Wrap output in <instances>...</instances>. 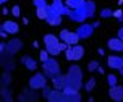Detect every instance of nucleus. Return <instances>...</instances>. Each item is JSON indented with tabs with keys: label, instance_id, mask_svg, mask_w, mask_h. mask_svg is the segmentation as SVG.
Here are the masks:
<instances>
[{
	"label": "nucleus",
	"instance_id": "obj_5",
	"mask_svg": "<svg viewBox=\"0 0 123 102\" xmlns=\"http://www.w3.org/2000/svg\"><path fill=\"white\" fill-rule=\"evenodd\" d=\"M60 41L67 42L68 45H74V44H78V41H81L80 36L76 34V31H68V29H62L60 32Z\"/></svg>",
	"mask_w": 123,
	"mask_h": 102
},
{
	"label": "nucleus",
	"instance_id": "obj_12",
	"mask_svg": "<svg viewBox=\"0 0 123 102\" xmlns=\"http://www.w3.org/2000/svg\"><path fill=\"white\" fill-rule=\"evenodd\" d=\"M65 92V101L67 102H81V94L78 89H73V88H65L63 89Z\"/></svg>",
	"mask_w": 123,
	"mask_h": 102
},
{
	"label": "nucleus",
	"instance_id": "obj_1",
	"mask_svg": "<svg viewBox=\"0 0 123 102\" xmlns=\"http://www.w3.org/2000/svg\"><path fill=\"white\" fill-rule=\"evenodd\" d=\"M65 88H73L80 91L83 88V71L78 65H71L67 73V86ZM63 88V89H65Z\"/></svg>",
	"mask_w": 123,
	"mask_h": 102
},
{
	"label": "nucleus",
	"instance_id": "obj_40",
	"mask_svg": "<svg viewBox=\"0 0 123 102\" xmlns=\"http://www.w3.org/2000/svg\"><path fill=\"white\" fill-rule=\"evenodd\" d=\"M97 54H99V55H100V57H102V55H104V54H105V52H104V49H99V50H97Z\"/></svg>",
	"mask_w": 123,
	"mask_h": 102
},
{
	"label": "nucleus",
	"instance_id": "obj_33",
	"mask_svg": "<svg viewBox=\"0 0 123 102\" xmlns=\"http://www.w3.org/2000/svg\"><path fill=\"white\" fill-rule=\"evenodd\" d=\"M19 15H21V8H19V5H15V6L12 8V16L18 18Z\"/></svg>",
	"mask_w": 123,
	"mask_h": 102
},
{
	"label": "nucleus",
	"instance_id": "obj_17",
	"mask_svg": "<svg viewBox=\"0 0 123 102\" xmlns=\"http://www.w3.org/2000/svg\"><path fill=\"white\" fill-rule=\"evenodd\" d=\"M0 29H5L8 34H18L19 26L16 21H3L2 26H0Z\"/></svg>",
	"mask_w": 123,
	"mask_h": 102
},
{
	"label": "nucleus",
	"instance_id": "obj_21",
	"mask_svg": "<svg viewBox=\"0 0 123 102\" xmlns=\"http://www.w3.org/2000/svg\"><path fill=\"white\" fill-rule=\"evenodd\" d=\"M45 21H47V24H49V26H60V24H62V15L52 12L49 16L45 18Z\"/></svg>",
	"mask_w": 123,
	"mask_h": 102
},
{
	"label": "nucleus",
	"instance_id": "obj_6",
	"mask_svg": "<svg viewBox=\"0 0 123 102\" xmlns=\"http://www.w3.org/2000/svg\"><path fill=\"white\" fill-rule=\"evenodd\" d=\"M21 49H23V41L19 37L10 39V41L6 42V54L5 55H15V54H18Z\"/></svg>",
	"mask_w": 123,
	"mask_h": 102
},
{
	"label": "nucleus",
	"instance_id": "obj_13",
	"mask_svg": "<svg viewBox=\"0 0 123 102\" xmlns=\"http://www.w3.org/2000/svg\"><path fill=\"white\" fill-rule=\"evenodd\" d=\"M109 97L115 102H122L123 101V86L120 84H115V86H110L109 89Z\"/></svg>",
	"mask_w": 123,
	"mask_h": 102
},
{
	"label": "nucleus",
	"instance_id": "obj_10",
	"mask_svg": "<svg viewBox=\"0 0 123 102\" xmlns=\"http://www.w3.org/2000/svg\"><path fill=\"white\" fill-rule=\"evenodd\" d=\"M107 66L112 68V70L120 71V70L123 68V57H118V55H109V57H107Z\"/></svg>",
	"mask_w": 123,
	"mask_h": 102
},
{
	"label": "nucleus",
	"instance_id": "obj_15",
	"mask_svg": "<svg viewBox=\"0 0 123 102\" xmlns=\"http://www.w3.org/2000/svg\"><path fill=\"white\" fill-rule=\"evenodd\" d=\"M47 101L49 102H67L65 101V92H63V89H57V88H54L52 92H50V96L47 97Z\"/></svg>",
	"mask_w": 123,
	"mask_h": 102
},
{
	"label": "nucleus",
	"instance_id": "obj_36",
	"mask_svg": "<svg viewBox=\"0 0 123 102\" xmlns=\"http://www.w3.org/2000/svg\"><path fill=\"white\" fill-rule=\"evenodd\" d=\"M0 50H2V55L6 54V42H2L0 44Z\"/></svg>",
	"mask_w": 123,
	"mask_h": 102
},
{
	"label": "nucleus",
	"instance_id": "obj_11",
	"mask_svg": "<svg viewBox=\"0 0 123 102\" xmlns=\"http://www.w3.org/2000/svg\"><path fill=\"white\" fill-rule=\"evenodd\" d=\"M18 101L19 102H32V101H37V92H36V89H32V88L23 89V92L18 96Z\"/></svg>",
	"mask_w": 123,
	"mask_h": 102
},
{
	"label": "nucleus",
	"instance_id": "obj_7",
	"mask_svg": "<svg viewBox=\"0 0 123 102\" xmlns=\"http://www.w3.org/2000/svg\"><path fill=\"white\" fill-rule=\"evenodd\" d=\"M94 26L89 23H81L78 28H76V34L80 36V39H89L92 36V32H94Z\"/></svg>",
	"mask_w": 123,
	"mask_h": 102
},
{
	"label": "nucleus",
	"instance_id": "obj_41",
	"mask_svg": "<svg viewBox=\"0 0 123 102\" xmlns=\"http://www.w3.org/2000/svg\"><path fill=\"white\" fill-rule=\"evenodd\" d=\"M32 47H34V49H37V47H39V42H37V41H34V42H32Z\"/></svg>",
	"mask_w": 123,
	"mask_h": 102
},
{
	"label": "nucleus",
	"instance_id": "obj_18",
	"mask_svg": "<svg viewBox=\"0 0 123 102\" xmlns=\"http://www.w3.org/2000/svg\"><path fill=\"white\" fill-rule=\"evenodd\" d=\"M19 62H21V63H23V65H25L26 68L29 70V71H36V68H37V62L34 60L32 57H29V55H23Z\"/></svg>",
	"mask_w": 123,
	"mask_h": 102
},
{
	"label": "nucleus",
	"instance_id": "obj_8",
	"mask_svg": "<svg viewBox=\"0 0 123 102\" xmlns=\"http://www.w3.org/2000/svg\"><path fill=\"white\" fill-rule=\"evenodd\" d=\"M68 18L74 21V23H84L87 19V13L84 10V6H80V8H76V10H71L70 15H68Z\"/></svg>",
	"mask_w": 123,
	"mask_h": 102
},
{
	"label": "nucleus",
	"instance_id": "obj_44",
	"mask_svg": "<svg viewBox=\"0 0 123 102\" xmlns=\"http://www.w3.org/2000/svg\"><path fill=\"white\" fill-rule=\"evenodd\" d=\"M122 57H123V55H122Z\"/></svg>",
	"mask_w": 123,
	"mask_h": 102
},
{
	"label": "nucleus",
	"instance_id": "obj_4",
	"mask_svg": "<svg viewBox=\"0 0 123 102\" xmlns=\"http://www.w3.org/2000/svg\"><path fill=\"white\" fill-rule=\"evenodd\" d=\"M47 76H45V73H36V75H32L29 78V88H32V89H44L45 86H47Z\"/></svg>",
	"mask_w": 123,
	"mask_h": 102
},
{
	"label": "nucleus",
	"instance_id": "obj_34",
	"mask_svg": "<svg viewBox=\"0 0 123 102\" xmlns=\"http://www.w3.org/2000/svg\"><path fill=\"white\" fill-rule=\"evenodd\" d=\"M52 89H54V88H49V86H45V88L42 89V97H44V99H47V97L50 96V92H52Z\"/></svg>",
	"mask_w": 123,
	"mask_h": 102
},
{
	"label": "nucleus",
	"instance_id": "obj_39",
	"mask_svg": "<svg viewBox=\"0 0 123 102\" xmlns=\"http://www.w3.org/2000/svg\"><path fill=\"white\" fill-rule=\"evenodd\" d=\"M92 26H94V28H99V26H100V21H94Z\"/></svg>",
	"mask_w": 123,
	"mask_h": 102
},
{
	"label": "nucleus",
	"instance_id": "obj_3",
	"mask_svg": "<svg viewBox=\"0 0 123 102\" xmlns=\"http://www.w3.org/2000/svg\"><path fill=\"white\" fill-rule=\"evenodd\" d=\"M65 57L70 62H78L84 57V47L80 44H74V45H68V49L65 50Z\"/></svg>",
	"mask_w": 123,
	"mask_h": 102
},
{
	"label": "nucleus",
	"instance_id": "obj_35",
	"mask_svg": "<svg viewBox=\"0 0 123 102\" xmlns=\"http://www.w3.org/2000/svg\"><path fill=\"white\" fill-rule=\"evenodd\" d=\"M32 3H34L36 8H39V6H45L47 5V0H32Z\"/></svg>",
	"mask_w": 123,
	"mask_h": 102
},
{
	"label": "nucleus",
	"instance_id": "obj_27",
	"mask_svg": "<svg viewBox=\"0 0 123 102\" xmlns=\"http://www.w3.org/2000/svg\"><path fill=\"white\" fill-rule=\"evenodd\" d=\"M0 83L2 86H8V84L12 83V71H5L2 75V79H0Z\"/></svg>",
	"mask_w": 123,
	"mask_h": 102
},
{
	"label": "nucleus",
	"instance_id": "obj_14",
	"mask_svg": "<svg viewBox=\"0 0 123 102\" xmlns=\"http://www.w3.org/2000/svg\"><path fill=\"white\" fill-rule=\"evenodd\" d=\"M107 47H109V50H112V52H123V41L118 36L112 37V39L107 41Z\"/></svg>",
	"mask_w": 123,
	"mask_h": 102
},
{
	"label": "nucleus",
	"instance_id": "obj_9",
	"mask_svg": "<svg viewBox=\"0 0 123 102\" xmlns=\"http://www.w3.org/2000/svg\"><path fill=\"white\" fill-rule=\"evenodd\" d=\"M52 12L54 13H58V15H70V12H71V8L70 6H67V3L65 2H62V0H54L52 2Z\"/></svg>",
	"mask_w": 123,
	"mask_h": 102
},
{
	"label": "nucleus",
	"instance_id": "obj_22",
	"mask_svg": "<svg viewBox=\"0 0 123 102\" xmlns=\"http://www.w3.org/2000/svg\"><path fill=\"white\" fill-rule=\"evenodd\" d=\"M83 6H84V10H86V13H87V18H94V16H96V3H94L92 0H86Z\"/></svg>",
	"mask_w": 123,
	"mask_h": 102
},
{
	"label": "nucleus",
	"instance_id": "obj_24",
	"mask_svg": "<svg viewBox=\"0 0 123 102\" xmlns=\"http://www.w3.org/2000/svg\"><path fill=\"white\" fill-rule=\"evenodd\" d=\"M0 97L3 102H12L13 101V96H12V91L8 89L6 86H2V91H0Z\"/></svg>",
	"mask_w": 123,
	"mask_h": 102
},
{
	"label": "nucleus",
	"instance_id": "obj_19",
	"mask_svg": "<svg viewBox=\"0 0 123 102\" xmlns=\"http://www.w3.org/2000/svg\"><path fill=\"white\" fill-rule=\"evenodd\" d=\"M52 84L57 89H63L67 86V75H57V76H54L52 78Z\"/></svg>",
	"mask_w": 123,
	"mask_h": 102
},
{
	"label": "nucleus",
	"instance_id": "obj_20",
	"mask_svg": "<svg viewBox=\"0 0 123 102\" xmlns=\"http://www.w3.org/2000/svg\"><path fill=\"white\" fill-rule=\"evenodd\" d=\"M52 13V5H45V6H39L36 8V16L39 19H45Z\"/></svg>",
	"mask_w": 123,
	"mask_h": 102
},
{
	"label": "nucleus",
	"instance_id": "obj_31",
	"mask_svg": "<svg viewBox=\"0 0 123 102\" xmlns=\"http://www.w3.org/2000/svg\"><path fill=\"white\" fill-rule=\"evenodd\" d=\"M113 18L117 19V21H120V23L123 21V10H122V8H117V10H113Z\"/></svg>",
	"mask_w": 123,
	"mask_h": 102
},
{
	"label": "nucleus",
	"instance_id": "obj_30",
	"mask_svg": "<svg viewBox=\"0 0 123 102\" xmlns=\"http://www.w3.org/2000/svg\"><path fill=\"white\" fill-rule=\"evenodd\" d=\"M99 70V62L97 60H91L87 65V71H97Z\"/></svg>",
	"mask_w": 123,
	"mask_h": 102
},
{
	"label": "nucleus",
	"instance_id": "obj_2",
	"mask_svg": "<svg viewBox=\"0 0 123 102\" xmlns=\"http://www.w3.org/2000/svg\"><path fill=\"white\" fill-rule=\"evenodd\" d=\"M42 70H44V73H45V76L49 79H52L54 76L60 75V63H58L54 57H50L49 60L42 62Z\"/></svg>",
	"mask_w": 123,
	"mask_h": 102
},
{
	"label": "nucleus",
	"instance_id": "obj_28",
	"mask_svg": "<svg viewBox=\"0 0 123 102\" xmlns=\"http://www.w3.org/2000/svg\"><path fill=\"white\" fill-rule=\"evenodd\" d=\"M100 18H113V10H110V8H102L100 10Z\"/></svg>",
	"mask_w": 123,
	"mask_h": 102
},
{
	"label": "nucleus",
	"instance_id": "obj_29",
	"mask_svg": "<svg viewBox=\"0 0 123 102\" xmlns=\"http://www.w3.org/2000/svg\"><path fill=\"white\" fill-rule=\"evenodd\" d=\"M107 83H109V86H115V84H118V76L117 75H109L107 76Z\"/></svg>",
	"mask_w": 123,
	"mask_h": 102
},
{
	"label": "nucleus",
	"instance_id": "obj_32",
	"mask_svg": "<svg viewBox=\"0 0 123 102\" xmlns=\"http://www.w3.org/2000/svg\"><path fill=\"white\" fill-rule=\"evenodd\" d=\"M52 55L49 54V50L47 49H44V50H41V54H39V58H41V62H45V60H49Z\"/></svg>",
	"mask_w": 123,
	"mask_h": 102
},
{
	"label": "nucleus",
	"instance_id": "obj_25",
	"mask_svg": "<svg viewBox=\"0 0 123 102\" xmlns=\"http://www.w3.org/2000/svg\"><path fill=\"white\" fill-rule=\"evenodd\" d=\"M84 2H86V0H65L67 6H70L71 10H76V8L83 6V5H84Z\"/></svg>",
	"mask_w": 123,
	"mask_h": 102
},
{
	"label": "nucleus",
	"instance_id": "obj_37",
	"mask_svg": "<svg viewBox=\"0 0 123 102\" xmlns=\"http://www.w3.org/2000/svg\"><path fill=\"white\" fill-rule=\"evenodd\" d=\"M6 36H8V32H6L5 29H0V37H2V39H6Z\"/></svg>",
	"mask_w": 123,
	"mask_h": 102
},
{
	"label": "nucleus",
	"instance_id": "obj_23",
	"mask_svg": "<svg viewBox=\"0 0 123 102\" xmlns=\"http://www.w3.org/2000/svg\"><path fill=\"white\" fill-rule=\"evenodd\" d=\"M6 57H8V55H2V66L5 68V71H13L16 63H15V60H13L12 57H10V60H8Z\"/></svg>",
	"mask_w": 123,
	"mask_h": 102
},
{
	"label": "nucleus",
	"instance_id": "obj_38",
	"mask_svg": "<svg viewBox=\"0 0 123 102\" xmlns=\"http://www.w3.org/2000/svg\"><path fill=\"white\" fill-rule=\"evenodd\" d=\"M118 37H120V39L123 41V26L120 28V29H118Z\"/></svg>",
	"mask_w": 123,
	"mask_h": 102
},
{
	"label": "nucleus",
	"instance_id": "obj_26",
	"mask_svg": "<svg viewBox=\"0 0 123 102\" xmlns=\"http://www.w3.org/2000/svg\"><path fill=\"white\" fill-rule=\"evenodd\" d=\"M96 84H97V79H96V78H89V79H87V83L84 84V91L92 92V91H94V88H96Z\"/></svg>",
	"mask_w": 123,
	"mask_h": 102
},
{
	"label": "nucleus",
	"instance_id": "obj_42",
	"mask_svg": "<svg viewBox=\"0 0 123 102\" xmlns=\"http://www.w3.org/2000/svg\"><path fill=\"white\" fill-rule=\"evenodd\" d=\"M8 13H10V12H8V8H3V10H2V15H8Z\"/></svg>",
	"mask_w": 123,
	"mask_h": 102
},
{
	"label": "nucleus",
	"instance_id": "obj_43",
	"mask_svg": "<svg viewBox=\"0 0 123 102\" xmlns=\"http://www.w3.org/2000/svg\"><path fill=\"white\" fill-rule=\"evenodd\" d=\"M6 2H8V0H0V3H3V5H5Z\"/></svg>",
	"mask_w": 123,
	"mask_h": 102
},
{
	"label": "nucleus",
	"instance_id": "obj_16",
	"mask_svg": "<svg viewBox=\"0 0 123 102\" xmlns=\"http://www.w3.org/2000/svg\"><path fill=\"white\" fill-rule=\"evenodd\" d=\"M58 44H60V36H55V34H45L44 36V45H45V49L57 47Z\"/></svg>",
	"mask_w": 123,
	"mask_h": 102
}]
</instances>
